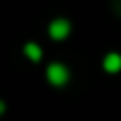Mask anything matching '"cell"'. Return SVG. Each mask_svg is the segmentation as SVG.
Here are the masks:
<instances>
[{
    "label": "cell",
    "instance_id": "1",
    "mask_svg": "<svg viewBox=\"0 0 121 121\" xmlns=\"http://www.w3.org/2000/svg\"><path fill=\"white\" fill-rule=\"evenodd\" d=\"M45 74H47V81H49L53 87H64V85L70 81V72H68V68H66L62 62H51V64L47 66Z\"/></svg>",
    "mask_w": 121,
    "mask_h": 121
},
{
    "label": "cell",
    "instance_id": "4",
    "mask_svg": "<svg viewBox=\"0 0 121 121\" xmlns=\"http://www.w3.org/2000/svg\"><path fill=\"white\" fill-rule=\"evenodd\" d=\"M23 53H26L32 62H40V57H43V49H40L36 43H26V45H23Z\"/></svg>",
    "mask_w": 121,
    "mask_h": 121
},
{
    "label": "cell",
    "instance_id": "5",
    "mask_svg": "<svg viewBox=\"0 0 121 121\" xmlns=\"http://www.w3.org/2000/svg\"><path fill=\"white\" fill-rule=\"evenodd\" d=\"M4 108H6V104H4V100H0V115L4 113Z\"/></svg>",
    "mask_w": 121,
    "mask_h": 121
},
{
    "label": "cell",
    "instance_id": "3",
    "mask_svg": "<svg viewBox=\"0 0 121 121\" xmlns=\"http://www.w3.org/2000/svg\"><path fill=\"white\" fill-rule=\"evenodd\" d=\"M102 66H104V70L111 72V74L119 72V70H121V53H115V51L106 53L104 60H102Z\"/></svg>",
    "mask_w": 121,
    "mask_h": 121
},
{
    "label": "cell",
    "instance_id": "2",
    "mask_svg": "<svg viewBox=\"0 0 121 121\" xmlns=\"http://www.w3.org/2000/svg\"><path fill=\"white\" fill-rule=\"evenodd\" d=\"M68 34H70V21H68V19L55 17V19L49 23V36H51L53 40H64Z\"/></svg>",
    "mask_w": 121,
    "mask_h": 121
}]
</instances>
